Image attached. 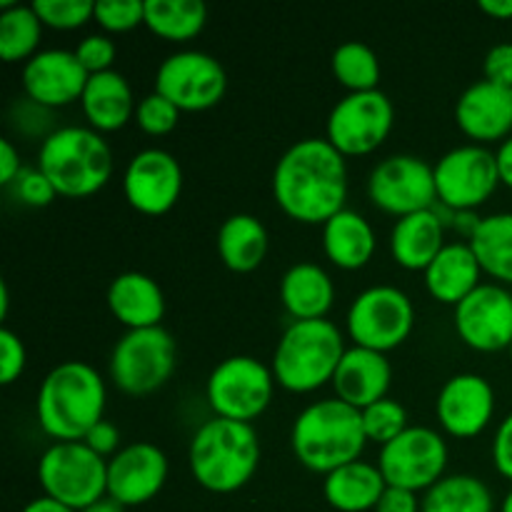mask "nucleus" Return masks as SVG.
I'll list each match as a JSON object with an SVG mask.
<instances>
[{"label": "nucleus", "instance_id": "obj_8", "mask_svg": "<svg viewBox=\"0 0 512 512\" xmlns=\"http://www.w3.org/2000/svg\"><path fill=\"white\" fill-rule=\"evenodd\" d=\"M178 368V343L173 335L158 328L128 330L110 353V380L125 395H150L163 388Z\"/></svg>", "mask_w": 512, "mask_h": 512}, {"label": "nucleus", "instance_id": "obj_49", "mask_svg": "<svg viewBox=\"0 0 512 512\" xmlns=\"http://www.w3.org/2000/svg\"><path fill=\"white\" fill-rule=\"evenodd\" d=\"M495 158H498V170H500V183L508 185L512 190V135L508 140L500 143V148L495 150Z\"/></svg>", "mask_w": 512, "mask_h": 512}, {"label": "nucleus", "instance_id": "obj_42", "mask_svg": "<svg viewBox=\"0 0 512 512\" xmlns=\"http://www.w3.org/2000/svg\"><path fill=\"white\" fill-rule=\"evenodd\" d=\"M75 55H78L80 65L88 70L90 75L105 73V70H113L115 55H118V48H115L113 40L103 33L85 35L83 40L75 48Z\"/></svg>", "mask_w": 512, "mask_h": 512}, {"label": "nucleus", "instance_id": "obj_46", "mask_svg": "<svg viewBox=\"0 0 512 512\" xmlns=\"http://www.w3.org/2000/svg\"><path fill=\"white\" fill-rule=\"evenodd\" d=\"M85 445H88L90 450H95V453L100 455V458H108V455H115L118 453V445H120V430L115 428L110 420H100V423H95L93 428H90V433L85 435L83 440Z\"/></svg>", "mask_w": 512, "mask_h": 512}, {"label": "nucleus", "instance_id": "obj_6", "mask_svg": "<svg viewBox=\"0 0 512 512\" xmlns=\"http://www.w3.org/2000/svg\"><path fill=\"white\" fill-rule=\"evenodd\" d=\"M345 350L343 333L333 320H295L280 335L273 353L275 383L290 393H313L333 383Z\"/></svg>", "mask_w": 512, "mask_h": 512}, {"label": "nucleus", "instance_id": "obj_31", "mask_svg": "<svg viewBox=\"0 0 512 512\" xmlns=\"http://www.w3.org/2000/svg\"><path fill=\"white\" fill-rule=\"evenodd\" d=\"M483 273L498 283L512 285V213H493L480 218L468 240Z\"/></svg>", "mask_w": 512, "mask_h": 512}, {"label": "nucleus", "instance_id": "obj_11", "mask_svg": "<svg viewBox=\"0 0 512 512\" xmlns=\"http://www.w3.org/2000/svg\"><path fill=\"white\" fill-rule=\"evenodd\" d=\"M393 100L383 90L348 93L330 110L325 138L345 158H358L378 150L393 130Z\"/></svg>", "mask_w": 512, "mask_h": 512}, {"label": "nucleus", "instance_id": "obj_14", "mask_svg": "<svg viewBox=\"0 0 512 512\" xmlns=\"http://www.w3.org/2000/svg\"><path fill=\"white\" fill-rule=\"evenodd\" d=\"M368 198L375 208L395 218L433 210L438 205L435 168L418 155H390L370 173Z\"/></svg>", "mask_w": 512, "mask_h": 512}, {"label": "nucleus", "instance_id": "obj_24", "mask_svg": "<svg viewBox=\"0 0 512 512\" xmlns=\"http://www.w3.org/2000/svg\"><path fill=\"white\" fill-rule=\"evenodd\" d=\"M80 105L90 128L98 133H115L125 128L130 120H135V108H138L128 78L118 70L90 75Z\"/></svg>", "mask_w": 512, "mask_h": 512}, {"label": "nucleus", "instance_id": "obj_50", "mask_svg": "<svg viewBox=\"0 0 512 512\" xmlns=\"http://www.w3.org/2000/svg\"><path fill=\"white\" fill-rule=\"evenodd\" d=\"M478 8L495 20H512V0H480Z\"/></svg>", "mask_w": 512, "mask_h": 512}, {"label": "nucleus", "instance_id": "obj_48", "mask_svg": "<svg viewBox=\"0 0 512 512\" xmlns=\"http://www.w3.org/2000/svg\"><path fill=\"white\" fill-rule=\"evenodd\" d=\"M23 168L25 165L20 163V153L13 145V140L10 138L0 140V183H3L5 188H10Z\"/></svg>", "mask_w": 512, "mask_h": 512}, {"label": "nucleus", "instance_id": "obj_30", "mask_svg": "<svg viewBox=\"0 0 512 512\" xmlns=\"http://www.w3.org/2000/svg\"><path fill=\"white\" fill-rule=\"evenodd\" d=\"M218 253L233 273H253L268 255V230L255 215H230L218 230Z\"/></svg>", "mask_w": 512, "mask_h": 512}, {"label": "nucleus", "instance_id": "obj_53", "mask_svg": "<svg viewBox=\"0 0 512 512\" xmlns=\"http://www.w3.org/2000/svg\"><path fill=\"white\" fill-rule=\"evenodd\" d=\"M8 305H10L8 283H5V280H0V320L8 318Z\"/></svg>", "mask_w": 512, "mask_h": 512}, {"label": "nucleus", "instance_id": "obj_45", "mask_svg": "<svg viewBox=\"0 0 512 512\" xmlns=\"http://www.w3.org/2000/svg\"><path fill=\"white\" fill-rule=\"evenodd\" d=\"M493 463L503 478L512 483V413L505 415L493 438Z\"/></svg>", "mask_w": 512, "mask_h": 512}, {"label": "nucleus", "instance_id": "obj_43", "mask_svg": "<svg viewBox=\"0 0 512 512\" xmlns=\"http://www.w3.org/2000/svg\"><path fill=\"white\" fill-rule=\"evenodd\" d=\"M28 353L18 333L10 328H0V383L13 385L23 375Z\"/></svg>", "mask_w": 512, "mask_h": 512}, {"label": "nucleus", "instance_id": "obj_32", "mask_svg": "<svg viewBox=\"0 0 512 512\" xmlns=\"http://www.w3.org/2000/svg\"><path fill=\"white\" fill-rule=\"evenodd\" d=\"M208 23V8L200 0H145V25L170 43L198 38Z\"/></svg>", "mask_w": 512, "mask_h": 512}, {"label": "nucleus", "instance_id": "obj_41", "mask_svg": "<svg viewBox=\"0 0 512 512\" xmlns=\"http://www.w3.org/2000/svg\"><path fill=\"white\" fill-rule=\"evenodd\" d=\"M10 188H13L15 198H20V203L30 205V208H45V205H50L58 198L53 183L45 178V173L38 165L20 170V175L13 180Z\"/></svg>", "mask_w": 512, "mask_h": 512}, {"label": "nucleus", "instance_id": "obj_47", "mask_svg": "<svg viewBox=\"0 0 512 512\" xmlns=\"http://www.w3.org/2000/svg\"><path fill=\"white\" fill-rule=\"evenodd\" d=\"M375 512H423V500H418V493L413 490L388 485L380 503L375 505Z\"/></svg>", "mask_w": 512, "mask_h": 512}, {"label": "nucleus", "instance_id": "obj_16", "mask_svg": "<svg viewBox=\"0 0 512 512\" xmlns=\"http://www.w3.org/2000/svg\"><path fill=\"white\" fill-rule=\"evenodd\" d=\"M455 330L468 348L500 353L512 345V293L500 283H480L455 305Z\"/></svg>", "mask_w": 512, "mask_h": 512}, {"label": "nucleus", "instance_id": "obj_19", "mask_svg": "<svg viewBox=\"0 0 512 512\" xmlns=\"http://www.w3.org/2000/svg\"><path fill=\"white\" fill-rule=\"evenodd\" d=\"M435 413L448 435L460 440L478 438L495 415V390L478 373H458L440 388Z\"/></svg>", "mask_w": 512, "mask_h": 512}, {"label": "nucleus", "instance_id": "obj_23", "mask_svg": "<svg viewBox=\"0 0 512 512\" xmlns=\"http://www.w3.org/2000/svg\"><path fill=\"white\" fill-rule=\"evenodd\" d=\"M108 308L128 330L158 328L165 315L163 288L150 275L128 270L110 283Z\"/></svg>", "mask_w": 512, "mask_h": 512}, {"label": "nucleus", "instance_id": "obj_55", "mask_svg": "<svg viewBox=\"0 0 512 512\" xmlns=\"http://www.w3.org/2000/svg\"><path fill=\"white\" fill-rule=\"evenodd\" d=\"M510 360H512V345H510Z\"/></svg>", "mask_w": 512, "mask_h": 512}, {"label": "nucleus", "instance_id": "obj_26", "mask_svg": "<svg viewBox=\"0 0 512 512\" xmlns=\"http://www.w3.org/2000/svg\"><path fill=\"white\" fill-rule=\"evenodd\" d=\"M480 268L470 243H448L425 270V288L435 300L458 305L480 285Z\"/></svg>", "mask_w": 512, "mask_h": 512}, {"label": "nucleus", "instance_id": "obj_54", "mask_svg": "<svg viewBox=\"0 0 512 512\" xmlns=\"http://www.w3.org/2000/svg\"><path fill=\"white\" fill-rule=\"evenodd\" d=\"M500 512H512V488L508 490V495H505L503 505H500Z\"/></svg>", "mask_w": 512, "mask_h": 512}, {"label": "nucleus", "instance_id": "obj_13", "mask_svg": "<svg viewBox=\"0 0 512 512\" xmlns=\"http://www.w3.org/2000/svg\"><path fill=\"white\" fill-rule=\"evenodd\" d=\"M435 168L438 203L455 213H475L500 185L498 158L485 145L470 143L448 150Z\"/></svg>", "mask_w": 512, "mask_h": 512}, {"label": "nucleus", "instance_id": "obj_51", "mask_svg": "<svg viewBox=\"0 0 512 512\" xmlns=\"http://www.w3.org/2000/svg\"><path fill=\"white\" fill-rule=\"evenodd\" d=\"M20 512H75V510H70L68 505H63V503H58V500L43 495V498L30 500V503L25 505V508Z\"/></svg>", "mask_w": 512, "mask_h": 512}, {"label": "nucleus", "instance_id": "obj_44", "mask_svg": "<svg viewBox=\"0 0 512 512\" xmlns=\"http://www.w3.org/2000/svg\"><path fill=\"white\" fill-rule=\"evenodd\" d=\"M485 80L512 88V43H498L488 50L483 63Z\"/></svg>", "mask_w": 512, "mask_h": 512}, {"label": "nucleus", "instance_id": "obj_2", "mask_svg": "<svg viewBox=\"0 0 512 512\" xmlns=\"http://www.w3.org/2000/svg\"><path fill=\"white\" fill-rule=\"evenodd\" d=\"M105 380L83 360H65L43 378L35 400L38 425L55 443H80L103 420Z\"/></svg>", "mask_w": 512, "mask_h": 512}, {"label": "nucleus", "instance_id": "obj_37", "mask_svg": "<svg viewBox=\"0 0 512 512\" xmlns=\"http://www.w3.org/2000/svg\"><path fill=\"white\" fill-rule=\"evenodd\" d=\"M30 5L43 25L55 30L83 28L88 20L95 18L93 0H33Z\"/></svg>", "mask_w": 512, "mask_h": 512}, {"label": "nucleus", "instance_id": "obj_35", "mask_svg": "<svg viewBox=\"0 0 512 512\" xmlns=\"http://www.w3.org/2000/svg\"><path fill=\"white\" fill-rule=\"evenodd\" d=\"M335 80L350 93H365V90H378L380 83V60L370 45L360 40H348L338 45L330 58Z\"/></svg>", "mask_w": 512, "mask_h": 512}, {"label": "nucleus", "instance_id": "obj_12", "mask_svg": "<svg viewBox=\"0 0 512 512\" xmlns=\"http://www.w3.org/2000/svg\"><path fill=\"white\" fill-rule=\"evenodd\" d=\"M378 468L385 483L393 488L430 490L445 478L448 468V443L443 435L425 425H410L405 433L380 448Z\"/></svg>", "mask_w": 512, "mask_h": 512}, {"label": "nucleus", "instance_id": "obj_9", "mask_svg": "<svg viewBox=\"0 0 512 512\" xmlns=\"http://www.w3.org/2000/svg\"><path fill=\"white\" fill-rule=\"evenodd\" d=\"M273 368L253 355H233L218 363L205 383V398L215 418L253 423L273 400Z\"/></svg>", "mask_w": 512, "mask_h": 512}, {"label": "nucleus", "instance_id": "obj_20", "mask_svg": "<svg viewBox=\"0 0 512 512\" xmlns=\"http://www.w3.org/2000/svg\"><path fill=\"white\" fill-rule=\"evenodd\" d=\"M90 73L80 65L75 50L48 48L23 65L25 98L45 108H65L83 98Z\"/></svg>", "mask_w": 512, "mask_h": 512}, {"label": "nucleus", "instance_id": "obj_17", "mask_svg": "<svg viewBox=\"0 0 512 512\" xmlns=\"http://www.w3.org/2000/svg\"><path fill=\"white\" fill-rule=\"evenodd\" d=\"M123 193L130 208L143 215H165L183 193V168L163 148H145L130 158L123 175Z\"/></svg>", "mask_w": 512, "mask_h": 512}, {"label": "nucleus", "instance_id": "obj_22", "mask_svg": "<svg viewBox=\"0 0 512 512\" xmlns=\"http://www.w3.org/2000/svg\"><path fill=\"white\" fill-rule=\"evenodd\" d=\"M390 380H393V368H390V360L385 358V353L353 345V348L345 350L343 360L333 375L335 398L353 405V408L365 410L378 400L388 398Z\"/></svg>", "mask_w": 512, "mask_h": 512}, {"label": "nucleus", "instance_id": "obj_10", "mask_svg": "<svg viewBox=\"0 0 512 512\" xmlns=\"http://www.w3.org/2000/svg\"><path fill=\"white\" fill-rule=\"evenodd\" d=\"M345 325L355 345L388 353L403 345L413 333V300L395 285H373L355 295Z\"/></svg>", "mask_w": 512, "mask_h": 512}, {"label": "nucleus", "instance_id": "obj_21", "mask_svg": "<svg viewBox=\"0 0 512 512\" xmlns=\"http://www.w3.org/2000/svg\"><path fill=\"white\" fill-rule=\"evenodd\" d=\"M455 123L468 138L480 143L508 140L512 133V88L478 80L460 93Z\"/></svg>", "mask_w": 512, "mask_h": 512}, {"label": "nucleus", "instance_id": "obj_28", "mask_svg": "<svg viewBox=\"0 0 512 512\" xmlns=\"http://www.w3.org/2000/svg\"><path fill=\"white\" fill-rule=\"evenodd\" d=\"M385 488H388V483H385L378 465L365 463V460H355V463L333 470V473L325 475L323 483L325 500L330 503V508L340 512L375 510Z\"/></svg>", "mask_w": 512, "mask_h": 512}, {"label": "nucleus", "instance_id": "obj_18", "mask_svg": "<svg viewBox=\"0 0 512 512\" xmlns=\"http://www.w3.org/2000/svg\"><path fill=\"white\" fill-rule=\"evenodd\" d=\"M168 455L155 443H130L108 460V498L123 508L145 505L165 488Z\"/></svg>", "mask_w": 512, "mask_h": 512}, {"label": "nucleus", "instance_id": "obj_5", "mask_svg": "<svg viewBox=\"0 0 512 512\" xmlns=\"http://www.w3.org/2000/svg\"><path fill=\"white\" fill-rule=\"evenodd\" d=\"M38 168L63 198H88L113 175V150L88 125H63L40 143Z\"/></svg>", "mask_w": 512, "mask_h": 512}, {"label": "nucleus", "instance_id": "obj_7", "mask_svg": "<svg viewBox=\"0 0 512 512\" xmlns=\"http://www.w3.org/2000/svg\"><path fill=\"white\" fill-rule=\"evenodd\" d=\"M43 495L80 512L108 495V460L80 443H53L38 460Z\"/></svg>", "mask_w": 512, "mask_h": 512}, {"label": "nucleus", "instance_id": "obj_1", "mask_svg": "<svg viewBox=\"0 0 512 512\" xmlns=\"http://www.w3.org/2000/svg\"><path fill=\"white\" fill-rule=\"evenodd\" d=\"M273 198L288 218L325 225L345 210L348 165L328 138H305L280 155L273 173Z\"/></svg>", "mask_w": 512, "mask_h": 512}, {"label": "nucleus", "instance_id": "obj_52", "mask_svg": "<svg viewBox=\"0 0 512 512\" xmlns=\"http://www.w3.org/2000/svg\"><path fill=\"white\" fill-rule=\"evenodd\" d=\"M80 512H125V508L120 503H115L113 498H108V495H105L103 500H98V503H93L90 508H85Z\"/></svg>", "mask_w": 512, "mask_h": 512}, {"label": "nucleus", "instance_id": "obj_15", "mask_svg": "<svg viewBox=\"0 0 512 512\" xmlns=\"http://www.w3.org/2000/svg\"><path fill=\"white\" fill-rule=\"evenodd\" d=\"M228 90V73L218 58L203 50H178L160 63L155 93L168 98L180 113L215 108Z\"/></svg>", "mask_w": 512, "mask_h": 512}, {"label": "nucleus", "instance_id": "obj_3", "mask_svg": "<svg viewBox=\"0 0 512 512\" xmlns=\"http://www.w3.org/2000/svg\"><path fill=\"white\" fill-rule=\"evenodd\" d=\"M290 445L300 465L320 475L333 473L363 455L368 445L363 413L340 398H323L318 403H310L295 418Z\"/></svg>", "mask_w": 512, "mask_h": 512}, {"label": "nucleus", "instance_id": "obj_29", "mask_svg": "<svg viewBox=\"0 0 512 512\" xmlns=\"http://www.w3.org/2000/svg\"><path fill=\"white\" fill-rule=\"evenodd\" d=\"M325 258L343 270H360L375 253V230L355 210L345 208L323 225Z\"/></svg>", "mask_w": 512, "mask_h": 512}, {"label": "nucleus", "instance_id": "obj_34", "mask_svg": "<svg viewBox=\"0 0 512 512\" xmlns=\"http://www.w3.org/2000/svg\"><path fill=\"white\" fill-rule=\"evenodd\" d=\"M495 500L488 485L475 475H445L425 490L423 512H493Z\"/></svg>", "mask_w": 512, "mask_h": 512}, {"label": "nucleus", "instance_id": "obj_27", "mask_svg": "<svg viewBox=\"0 0 512 512\" xmlns=\"http://www.w3.org/2000/svg\"><path fill=\"white\" fill-rule=\"evenodd\" d=\"M280 300L295 320H320L335 300V285L318 263H295L280 280Z\"/></svg>", "mask_w": 512, "mask_h": 512}, {"label": "nucleus", "instance_id": "obj_38", "mask_svg": "<svg viewBox=\"0 0 512 512\" xmlns=\"http://www.w3.org/2000/svg\"><path fill=\"white\" fill-rule=\"evenodd\" d=\"M93 20L108 33H128L145 25V0H100Z\"/></svg>", "mask_w": 512, "mask_h": 512}, {"label": "nucleus", "instance_id": "obj_39", "mask_svg": "<svg viewBox=\"0 0 512 512\" xmlns=\"http://www.w3.org/2000/svg\"><path fill=\"white\" fill-rule=\"evenodd\" d=\"M180 110L160 93L145 95L135 108V123L148 135H168L178 125Z\"/></svg>", "mask_w": 512, "mask_h": 512}, {"label": "nucleus", "instance_id": "obj_4", "mask_svg": "<svg viewBox=\"0 0 512 512\" xmlns=\"http://www.w3.org/2000/svg\"><path fill=\"white\" fill-rule=\"evenodd\" d=\"M190 473L200 488L228 495L245 488L260 465V438L250 423L210 418L188 448Z\"/></svg>", "mask_w": 512, "mask_h": 512}, {"label": "nucleus", "instance_id": "obj_33", "mask_svg": "<svg viewBox=\"0 0 512 512\" xmlns=\"http://www.w3.org/2000/svg\"><path fill=\"white\" fill-rule=\"evenodd\" d=\"M43 20L33 10V5H20L13 0H0V58L5 63H28L38 55L40 38H43Z\"/></svg>", "mask_w": 512, "mask_h": 512}, {"label": "nucleus", "instance_id": "obj_25", "mask_svg": "<svg viewBox=\"0 0 512 512\" xmlns=\"http://www.w3.org/2000/svg\"><path fill=\"white\" fill-rule=\"evenodd\" d=\"M445 245V223L435 208L398 218L390 233V255L405 270L425 273Z\"/></svg>", "mask_w": 512, "mask_h": 512}, {"label": "nucleus", "instance_id": "obj_36", "mask_svg": "<svg viewBox=\"0 0 512 512\" xmlns=\"http://www.w3.org/2000/svg\"><path fill=\"white\" fill-rule=\"evenodd\" d=\"M360 413H363L365 438H368V443H378L380 448L388 445L390 440H395L400 433H405V430L410 428L408 413H405L403 405L393 398L378 400V403L360 410Z\"/></svg>", "mask_w": 512, "mask_h": 512}, {"label": "nucleus", "instance_id": "obj_40", "mask_svg": "<svg viewBox=\"0 0 512 512\" xmlns=\"http://www.w3.org/2000/svg\"><path fill=\"white\" fill-rule=\"evenodd\" d=\"M10 125L18 130L20 135H28V138H48L50 133H55L58 128H53V110L45 108V105L35 103L30 98H18L10 105Z\"/></svg>", "mask_w": 512, "mask_h": 512}]
</instances>
